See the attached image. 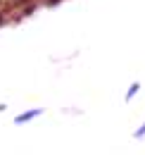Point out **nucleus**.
Masks as SVG:
<instances>
[{
    "mask_svg": "<svg viewBox=\"0 0 145 155\" xmlns=\"http://www.w3.org/2000/svg\"><path fill=\"white\" fill-rule=\"evenodd\" d=\"M43 115V107H34V110H26V112H21V115L14 117V124H26V122H31L34 117H40Z\"/></svg>",
    "mask_w": 145,
    "mask_h": 155,
    "instance_id": "nucleus-1",
    "label": "nucleus"
},
{
    "mask_svg": "<svg viewBox=\"0 0 145 155\" xmlns=\"http://www.w3.org/2000/svg\"><path fill=\"white\" fill-rule=\"evenodd\" d=\"M138 91H140V84H138V81H133V84H131V88H128V93H126V100H131Z\"/></svg>",
    "mask_w": 145,
    "mask_h": 155,
    "instance_id": "nucleus-2",
    "label": "nucleus"
},
{
    "mask_svg": "<svg viewBox=\"0 0 145 155\" xmlns=\"http://www.w3.org/2000/svg\"><path fill=\"white\" fill-rule=\"evenodd\" d=\"M145 136V122H143V127H140V129H136V131H133V138H143Z\"/></svg>",
    "mask_w": 145,
    "mask_h": 155,
    "instance_id": "nucleus-3",
    "label": "nucleus"
}]
</instances>
